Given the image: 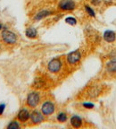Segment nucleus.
Returning <instances> with one entry per match:
<instances>
[{
  "label": "nucleus",
  "mask_w": 116,
  "mask_h": 129,
  "mask_svg": "<svg viewBox=\"0 0 116 129\" xmlns=\"http://www.w3.org/2000/svg\"><path fill=\"white\" fill-rule=\"evenodd\" d=\"M57 7L63 12H71L76 9L77 4L74 0H61L58 3Z\"/></svg>",
  "instance_id": "2"
},
{
  "label": "nucleus",
  "mask_w": 116,
  "mask_h": 129,
  "mask_svg": "<svg viewBox=\"0 0 116 129\" xmlns=\"http://www.w3.org/2000/svg\"><path fill=\"white\" fill-rule=\"evenodd\" d=\"M82 106L85 108V109H93V108L95 107V105L93 104V103H91V102H84L83 104H82Z\"/></svg>",
  "instance_id": "19"
},
{
  "label": "nucleus",
  "mask_w": 116,
  "mask_h": 129,
  "mask_svg": "<svg viewBox=\"0 0 116 129\" xmlns=\"http://www.w3.org/2000/svg\"><path fill=\"white\" fill-rule=\"evenodd\" d=\"M0 50H1V44H0Z\"/></svg>",
  "instance_id": "24"
},
{
  "label": "nucleus",
  "mask_w": 116,
  "mask_h": 129,
  "mask_svg": "<svg viewBox=\"0 0 116 129\" xmlns=\"http://www.w3.org/2000/svg\"><path fill=\"white\" fill-rule=\"evenodd\" d=\"M90 3L95 6H97L102 3V0H90Z\"/></svg>",
  "instance_id": "21"
},
{
  "label": "nucleus",
  "mask_w": 116,
  "mask_h": 129,
  "mask_svg": "<svg viewBox=\"0 0 116 129\" xmlns=\"http://www.w3.org/2000/svg\"><path fill=\"white\" fill-rule=\"evenodd\" d=\"M55 110V106L52 101H45L41 107V112L44 114V116H50Z\"/></svg>",
  "instance_id": "5"
},
{
  "label": "nucleus",
  "mask_w": 116,
  "mask_h": 129,
  "mask_svg": "<svg viewBox=\"0 0 116 129\" xmlns=\"http://www.w3.org/2000/svg\"><path fill=\"white\" fill-rule=\"evenodd\" d=\"M25 35L29 39H36L38 37V30L35 27H28L25 30Z\"/></svg>",
  "instance_id": "13"
},
{
  "label": "nucleus",
  "mask_w": 116,
  "mask_h": 129,
  "mask_svg": "<svg viewBox=\"0 0 116 129\" xmlns=\"http://www.w3.org/2000/svg\"><path fill=\"white\" fill-rule=\"evenodd\" d=\"M3 29H4V25H3V24L0 22V30H2Z\"/></svg>",
  "instance_id": "22"
},
{
  "label": "nucleus",
  "mask_w": 116,
  "mask_h": 129,
  "mask_svg": "<svg viewBox=\"0 0 116 129\" xmlns=\"http://www.w3.org/2000/svg\"><path fill=\"white\" fill-rule=\"evenodd\" d=\"M104 40H105L106 42H112L114 41L116 39V34L115 32L112 31V30H107L104 32Z\"/></svg>",
  "instance_id": "12"
},
{
  "label": "nucleus",
  "mask_w": 116,
  "mask_h": 129,
  "mask_svg": "<svg viewBox=\"0 0 116 129\" xmlns=\"http://www.w3.org/2000/svg\"><path fill=\"white\" fill-rule=\"evenodd\" d=\"M70 123L71 125L74 128H80L81 127L82 123H83V121H82V118L80 117L77 115H73L70 119Z\"/></svg>",
  "instance_id": "11"
},
{
  "label": "nucleus",
  "mask_w": 116,
  "mask_h": 129,
  "mask_svg": "<svg viewBox=\"0 0 116 129\" xmlns=\"http://www.w3.org/2000/svg\"><path fill=\"white\" fill-rule=\"evenodd\" d=\"M53 14V11L49 10V9H43V10H40L33 17V20L35 22H38V21H41L43 19L46 18L48 16H50Z\"/></svg>",
  "instance_id": "8"
},
{
  "label": "nucleus",
  "mask_w": 116,
  "mask_h": 129,
  "mask_svg": "<svg viewBox=\"0 0 116 129\" xmlns=\"http://www.w3.org/2000/svg\"><path fill=\"white\" fill-rule=\"evenodd\" d=\"M65 22L71 26H75L77 24V19L73 16H68V17H66L65 18Z\"/></svg>",
  "instance_id": "17"
},
{
  "label": "nucleus",
  "mask_w": 116,
  "mask_h": 129,
  "mask_svg": "<svg viewBox=\"0 0 116 129\" xmlns=\"http://www.w3.org/2000/svg\"><path fill=\"white\" fill-rule=\"evenodd\" d=\"M84 7H85L86 13L90 16V17H96V12H95V10L91 7V6H88V5H86Z\"/></svg>",
  "instance_id": "18"
},
{
  "label": "nucleus",
  "mask_w": 116,
  "mask_h": 129,
  "mask_svg": "<svg viewBox=\"0 0 116 129\" xmlns=\"http://www.w3.org/2000/svg\"><path fill=\"white\" fill-rule=\"evenodd\" d=\"M40 101V95L37 91H31L28 94L26 103L30 108H36Z\"/></svg>",
  "instance_id": "3"
},
{
  "label": "nucleus",
  "mask_w": 116,
  "mask_h": 129,
  "mask_svg": "<svg viewBox=\"0 0 116 129\" xmlns=\"http://www.w3.org/2000/svg\"><path fill=\"white\" fill-rule=\"evenodd\" d=\"M21 127L20 125V121H17V120H13L11 121L10 123L8 124V125L6 126L7 129H19Z\"/></svg>",
  "instance_id": "16"
},
{
  "label": "nucleus",
  "mask_w": 116,
  "mask_h": 129,
  "mask_svg": "<svg viewBox=\"0 0 116 129\" xmlns=\"http://www.w3.org/2000/svg\"><path fill=\"white\" fill-rule=\"evenodd\" d=\"M62 68V61L59 58H53L51 59L47 64L48 71L52 74H56Z\"/></svg>",
  "instance_id": "4"
},
{
  "label": "nucleus",
  "mask_w": 116,
  "mask_h": 129,
  "mask_svg": "<svg viewBox=\"0 0 116 129\" xmlns=\"http://www.w3.org/2000/svg\"><path fill=\"white\" fill-rule=\"evenodd\" d=\"M67 62L70 64H76L81 59V54L80 50H74L67 55Z\"/></svg>",
  "instance_id": "6"
},
{
  "label": "nucleus",
  "mask_w": 116,
  "mask_h": 129,
  "mask_svg": "<svg viewBox=\"0 0 116 129\" xmlns=\"http://www.w3.org/2000/svg\"><path fill=\"white\" fill-rule=\"evenodd\" d=\"M30 119L32 122V124L38 125V124L42 123L43 121H44V114L38 110H33L30 113Z\"/></svg>",
  "instance_id": "7"
},
{
  "label": "nucleus",
  "mask_w": 116,
  "mask_h": 129,
  "mask_svg": "<svg viewBox=\"0 0 116 129\" xmlns=\"http://www.w3.org/2000/svg\"><path fill=\"white\" fill-rule=\"evenodd\" d=\"M30 113L29 112V110L27 109H20V111L17 114V119H18V121L22 122V123L27 122L30 119Z\"/></svg>",
  "instance_id": "9"
},
{
  "label": "nucleus",
  "mask_w": 116,
  "mask_h": 129,
  "mask_svg": "<svg viewBox=\"0 0 116 129\" xmlns=\"http://www.w3.org/2000/svg\"><path fill=\"white\" fill-rule=\"evenodd\" d=\"M1 40L6 44L14 45L16 44L17 40H18V37H17V35L13 30H8V29L6 28V29H3L2 32H1Z\"/></svg>",
  "instance_id": "1"
},
{
  "label": "nucleus",
  "mask_w": 116,
  "mask_h": 129,
  "mask_svg": "<svg viewBox=\"0 0 116 129\" xmlns=\"http://www.w3.org/2000/svg\"><path fill=\"white\" fill-rule=\"evenodd\" d=\"M101 92V88L99 86H94L90 89L89 91H88V96L90 98H95V97L97 96L99 93Z\"/></svg>",
  "instance_id": "14"
},
{
  "label": "nucleus",
  "mask_w": 116,
  "mask_h": 129,
  "mask_svg": "<svg viewBox=\"0 0 116 129\" xmlns=\"http://www.w3.org/2000/svg\"><path fill=\"white\" fill-rule=\"evenodd\" d=\"M6 103H0V116H2L4 114L5 110H6Z\"/></svg>",
  "instance_id": "20"
},
{
  "label": "nucleus",
  "mask_w": 116,
  "mask_h": 129,
  "mask_svg": "<svg viewBox=\"0 0 116 129\" xmlns=\"http://www.w3.org/2000/svg\"><path fill=\"white\" fill-rule=\"evenodd\" d=\"M105 69H106V71L109 73L116 72V53L114 55H112L110 61L106 64Z\"/></svg>",
  "instance_id": "10"
},
{
  "label": "nucleus",
  "mask_w": 116,
  "mask_h": 129,
  "mask_svg": "<svg viewBox=\"0 0 116 129\" xmlns=\"http://www.w3.org/2000/svg\"><path fill=\"white\" fill-rule=\"evenodd\" d=\"M106 1H109V2H112V1H114V0H106Z\"/></svg>",
  "instance_id": "23"
},
{
  "label": "nucleus",
  "mask_w": 116,
  "mask_h": 129,
  "mask_svg": "<svg viewBox=\"0 0 116 129\" xmlns=\"http://www.w3.org/2000/svg\"><path fill=\"white\" fill-rule=\"evenodd\" d=\"M56 119H57V121L58 122H60V123H64V122H66L67 119H68V116H67L66 113L60 112V113H58L57 117H56Z\"/></svg>",
  "instance_id": "15"
}]
</instances>
